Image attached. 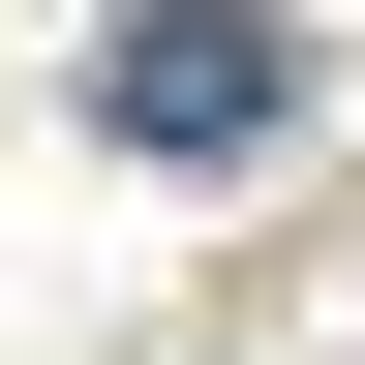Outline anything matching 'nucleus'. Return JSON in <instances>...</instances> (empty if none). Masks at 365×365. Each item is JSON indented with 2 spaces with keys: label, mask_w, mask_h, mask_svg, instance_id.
Returning a JSON list of instances; mask_svg holds the SVG:
<instances>
[{
  "label": "nucleus",
  "mask_w": 365,
  "mask_h": 365,
  "mask_svg": "<svg viewBox=\"0 0 365 365\" xmlns=\"http://www.w3.org/2000/svg\"><path fill=\"white\" fill-rule=\"evenodd\" d=\"M91 122H122V153H274V122H304V31H274V0H122V31H91Z\"/></svg>",
  "instance_id": "f257e3e1"
}]
</instances>
